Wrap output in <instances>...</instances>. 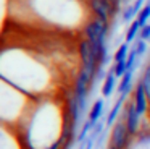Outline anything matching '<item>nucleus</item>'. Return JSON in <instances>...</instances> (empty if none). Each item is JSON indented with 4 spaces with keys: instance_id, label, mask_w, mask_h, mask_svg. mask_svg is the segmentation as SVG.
I'll return each instance as SVG.
<instances>
[{
    "instance_id": "1",
    "label": "nucleus",
    "mask_w": 150,
    "mask_h": 149,
    "mask_svg": "<svg viewBox=\"0 0 150 149\" xmlns=\"http://www.w3.org/2000/svg\"><path fill=\"white\" fill-rule=\"evenodd\" d=\"M78 52H79V60H81V68H84L89 73V76L92 78L95 84V80H97V73L100 70V63H98V58L95 55L94 49H92L91 42L86 37H82L78 44Z\"/></svg>"
},
{
    "instance_id": "2",
    "label": "nucleus",
    "mask_w": 150,
    "mask_h": 149,
    "mask_svg": "<svg viewBox=\"0 0 150 149\" xmlns=\"http://www.w3.org/2000/svg\"><path fill=\"white\" fill-rule=\"evenodd\" d=\"M87 5L91 8V13L94 18H98L100 21L110 24L111 18L116 15L118 10L110 0H87Z\"/></svg>"
},
{
    "instance_id": "3",
    "label": "nucleus",
    "mask_w": 150,
    "mask_h": 149,
    "mask_svg": "<svg viewBox=\"0 0 150 149\" xmlns=\"http://www.w3.org/2000/svg\"><path fill=\"white\" fill-rule=\"evenodd\" d=\"M132 136L129 135L126 128V123H124V118L118 120L116 123L111 128V136H110V146L116 149H126L129 146V141Z\"/></svg>"
},
{
    "instance_id": "4",
    "label": "nucleus",
    "mask_w": 150,
    "mask_h": 149,
    "mask_svg": "<svg viewBox=\"0 0 150 149\" xmlns=\"http://www.w3.org/2000/svg\"><path fill=\"white\" fill-rule=\"evenodd\" d=\"M123 118H124V123H126V128H127V131H129V135L136 136L137 131H139V125H140V115H139V112H137L134 99L126 102Z\"/></svg>"
},
{
    "instance_id": "5",
    "label": "nucleus",
    "mask_w": 150,
    "mask_h": 149,
    "mask_svg": "<svg viewBox=\"0 0 150 149\" xmlns=\"http://www.w3.org/2000/svg\"><path fill=\"white\" fill-rule=\"evenodd\" d=\"M134 102H136V107H137V112L139 115H145L147 113V109H149V97H147V92L144 89L142 83H137L136 87H134Z\"/></svg>"
},
{
    "instance_id": "6",
    "label": "nucleus",
    "mask_w": 150,
    "mask_h": 149,
    "mask_svg": "<svg viewBox=\"0 0 150 149\" xmlns=\"http://www.w3.org/2000/svg\"><path fill=\"white\" fill-rule=\"evenodd\" d=\"M103 107H105V102H103V99H102V97H100V99H97L94 104H92L87 120H89V122H91L94 126L102 120V115H103Z\"/></svg>"
},
{
    "instance_id": "7",
    "label": "nucleus",
    "mask_w": 150,
    "mask_h": 149,
    "mask_svg": "<svg viewBox=\"0 0 150 149\" xmlns=\"http://www.w3.org/2000/svg\"><path fill=\"white\" fill-rule=\"evenodd\" d=\"M145 2H147V0H136L131 6H127V8L124 10V13H123V21L124 23L134 21V19L137 18V15H139V11L144 8Z\"/></svg>"
},
{
    "instance_id": "8",
    "label": "nucleus",
    "mask_w": 150,
    "mask_h": 149,
    "mask_svg": "<svg viewBox=\"0 0 150 149\" xmlns=\"http://www.w3.org/2000/svg\"><path fill=\"white\" fill-rule=\"evenodd\" d=\"M116 74L113 73V70H110L107 74H105L103 84H102V96L103 97H110L113 94L115 87H116Z\"/></svg>"
},
{
    "instance_id": "9",
    "label": "nucleus",
    "mask_w": 150,
    "mask_h": 149,
    "mask_svg": "<svg viewBox=\"0 0 150 149\" xmlns=\"http://www.w3.org/2000/svg\"><path fill=\"white\" fill-rule=\"evenodd\" d=\"M124 100H126V96H120V97H118L116 104L113 105V109L110 110V113H108L107 120H105V123H107V126H113V125H115V122H116L118 115H120V112H121V107H123Z\"/></svg>"
},
{
    "instance_id": "10",
    "label": "nucleus",
    "mask_w": 150,
    "mask_h": 149,
    "mask_svg": "<svg viewBox=\"0 0 150 149\" xmlns=\"http://www.w3.org/2000/svg\"><path fill=\"white\" fill-rule=\"evenodd\" d=\"M132 86V71H127L123 78H121L120 84H118V94L120 96H127Z\"/></svg>"
},
{
    "instance_id": "11",
    "label": "nucleus",
    "mask_w": 150,
    "mask_h": 149,
    "mask_svg": "<svg viewBox=\"0 0 150 149\" xmlns=\"http://www.w3.org/2000/svg\"><path fill=\"white\" fill-rule=\"evenodd\" d=\"M140 29H142V26L139 24V21L137 19H134V21H131V24H129V28H127V31H126V36H124V42H132L134 39L137 37V34L140 32Z\"/></svg>"
},
{
    "instance_id": "12",
    "label": "nucleus",
    "mask_w": 150,
    "mask_h": 149,
    "mask_svg": "<svg viewBox=\"0 0 150 149\" xmlns=\"http://www.w3.org/2000/svg\"><path fill=\"white\" fill-rule=\"evenodd\" d=\"M129 44L127 42H123V44L120 45V47L116 49V52H115L113 55V62L115 63H120V62H126L127 60V55H129Z\"/></svg>"
},
{
    "instance_id": "13",
    "label": "nucleus",
    "mask_w": 150,
    "mask_h": 149,
    "mask_svg": "<svg viewBox=\"0 0 150 149\" xmlns=\"http://www.w3.org/2000/svg\"><path fill=\"white\" fill-rule=\"evenodd\" d=\"M140 83H142L144 89L147 92V97H149V102H150V63L145 67L144 70V74L140 76Z\"/></svg>"
},
{
    "instance_id": "14",
    "label": "nucleus",
    "mask_w": 150,
    "mask_h": 149,
    "mask_svg": "<svg viewBox=\"0 0 150 149\" xmlns=\"http://www.w3.org/2000/svg\"><path fill=\"white\" fill-rule=\"evenodd\" d=\"M111 70H113V73L116 74L118 78H123L124 74L127 73L126 62H120V63H113V67H111Z\"/></svg>"
},
{
    "instance_id": "15",
    "label": "nucleus",
    "mask_w": 150,
    "mask_h": 149,
    "mask_svg": "<svg viewBox=\"0 0 150 149\" xmlns=\"http://www.w3.org/2000/svg\"><path fill=\"white\" fill-rule=\"evenodd\" d=\"M136 52H137V55L139 57H142L144 54H145V50H147V41H142V39H139V41L136 42Z\"/></svg>"
},
{
    "instance_id": "16",
    "label": "nucleus",
    "mask_w": 150,
    "mask_h": 149,
    "mask_svg": "<svg viewBox=\"0 0 150 149\" xmlns=\"http://www.w3.org/2000/svg\"><path fill=\"white\" fill-rule=\"evenodd\" d=\"M139 39H142V41H150V23H147L145 26H142V29H140V32H139Z\"/></svg>"
},
{
    "instance_id": "17",
    "label": "nucleus",
    "mask_w": 150,
    "mask_h": 149,
    "mask_svg": "<svg viewBox=\"0 0 150 149\" xmlns=\"http://www.w3.org/2000/svg\"><path fill=\"white\" fill-rule=\"evenodd\" d=\"M47 149H62V141H60V139H58V141H55V143H53L52 146H49V148H47Z\"/></svg>"
},
{
    "instance_id": "18",
    "label": "nucleus",
    "mask_w": 150,
    "mask_h": 149,
    "mask_svg": "<svg viewBox=\"0 0 150 149\" xmlns=\"http://www.w3.org/2000/svg\"><path fill=\"white\" fill-rule=\"evenodd\" d=\"M108 149H116V148H113V146H110V148H108Z\"/></svg>"
},
{
    "instance_id": "19",
    "label": "nucleus",
    "mask_w": 150,
    "mask_h": 149,
    "mask_svg": "<svg viewBox=\"0 0 150 149\" xmlns=\"http://www.w3.org/2000/svg\"><path fill=\"white\" fill-rule=\"evenodd\" d=\"M81 149H82V148H81Z\"/></svg>"
}]
</instances>
